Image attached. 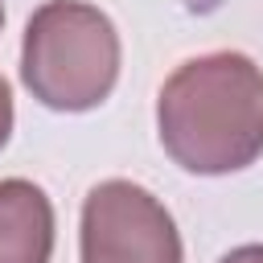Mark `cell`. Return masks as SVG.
Wrapping results in <instances>:
<instances>
[{
	"label": "cell",
	"mask_w": 263,
	"mask_h": 263,
	"mask_svg": "<svg viewBox=\"0 0 263 263\" xmlns=\"http://www.w3.org/2000/svg\"><path fill=\"white\" fill-rule=\"evenodd\" d=\"M164 152L201 177L247 168L263 152V70L247 53H205L168 74L156 103Z\"/></svg>",
	"instance_id": "1"
},
{
	"label": "cell",
	"mask_w": 263,
	"mask_h": 263,
	"mask_svg": "<svg viewBox=\"0 0 263 263\" xmlns=\"http://www.w3.org/2000/svg\"><path fill=\"white\" fill-rule=\"evenodd\" d=\"M21 78L53 111L99 107L119 78V33L82 0H49L29 16Z\"/></svg>",
	"instance_id": "2"
},
{
	"label": "cell",
	"mask_w": 263,
	"mask_h": 263,
	"mask_svg": "<svg viewBox=\"0 0 263 263\" xmlns=\"http://www.w3.org/2000/svg\"><path fill=\"white\" fill-rule=\"evenodd\" d=\"M82 263H181L173 214L132 181H103L82 201Z\"/></svg>",
	"instance_id": "3"
},
{
	"label": "cell",
	"mask_w": 263,
	"mask_h": 263,
	"mask_svg": "<svg viewBox=\"0 0 263 263\" xmlns=\"http://www.w3.org/2000/svg\"><path fill=\"white\" fill-rule=\"evenodd\" d=\"M53 255V205L21 177L0 181V263H49Z\"/></svg>",
	"instance_id": "4"
},
{
	"label": "cell",
	"mask_w": 263,
	"mask_h": 263,
	"mask_svg": "<svg viewBox=\"0 0 263 263\" xmlns=\"http://www.w3.org/2000/svg\"><path fill=\"white\" fill-rule=\"evenodd\" d=\"M8 132H12V90L0 78V148L8 144Z\"/></svg>",
	"instance_id": "5"
},
{
	"label": "cell",
	"mask_w": 263,
	"mask_h": 263,
	"mask_svg": "<svg viewBox=\"0 0 263 263\" xmlns=\"http://www.w3.org/2000/svg\"><path fill=\"white\" fill-rule=\"evenodd\" d=\"M218 263H263V242H251V247H234L230 255H222Z\"/></svg>",
	"instance_id": "6"
},
{
	"label": "cell",
	"mask_w": 263,
	"mask_h": 263,
	"mask_svg": "<svg viewBox=\"0 0 263 263\" xmlns=\"http://www.w3.org/2000/svg\"><path fill=\"white\" fill-rule=\"evenodd\" d=\"M0 25H4V8H0Z\"/></svg>",
	"instance_id": "7"
}]
</instances>
